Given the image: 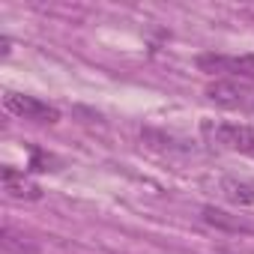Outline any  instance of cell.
I'll use <instances>...</instances> for the list:
<instances>
[{
    "mask_svg": "<svg viewBox=\"0 0 254 254\" xmlns=\"http://www.w3.org/2000/svg\"><path fill=\"white\" fill-rule=\"evenodd\" d=\"M3 105L9 114L15 117H24V120H36V123H57L60 120V111L36 96H27V93H15V90H6L3 96Z\"/></svg>",
    "mask_w": 254,
    "mask_h": 254,
    "instance_id": "3957f363",
    "label": "cell"
},
{
    "mask_svg": "<svg viewBox=\"0 0 254 254\" xmlns=\"http://www.w3.org/2000/svg\"><path fill=\"white\" fill-rule=\"evenodd\" d=\"M200 218H203L209 227L227 230V233H251V230H254V227L245 224L239 215H230V212H224V209H218V206H203V209H200Z\"/></svg>",
    "mask_w": 254,
    "mask_h": 254,
    "instance_id": "8992f818",
    "label": "cell"
},
{
    "mask_svg": "<svg viewBox=\"0 0 254 254\" xmlns=\"http://www.w3.org/2000/svg\"><path fill=\"white\" fill-rule=\"evenodd\" d=\"M200 135L209 147L242 153L254 159V126L248 123H227V120H200Z\"/></svg>",
    "mask_w": 254,
    "mask_h": 254,
    "instance_id": "6da1fadb",
    "label": "cell"
},
{
    "mask_svg": "<svg viewBox=\"0 0 254 254\" xmlns=\"http://www.w3.org/2000/svg\"><path fill=\"white\" fill-rule=\"evenodd\" d=\"M197 66L209 75H224V78H254V57H215L203 54L197 57Z\"/></svg>",
    "mask_w": 254,
    "mask_h": 254,
    "instance_id": "277c9868",
    "label": "cell"
},
{
    "mask_svg": "<svg viewBox=\"0 0 254 254\" xmlns=\"http://www.w3.org/2000/svg\"><path fill=\"white\" fill-rule=\"evenodd\" d=\"M206 99L224 111L254 114V78H218L206 87Z\"/></svg>",
    "mask_w": 254,
    "mask_h": 254,
    "instance_id": "7a4b0ae2",
    "label": "cell"
},
{
    "mask_svg": "<svg viewBox=\"0 0 254 254\" xmlns=\"http://www.w3.org/2000/svg\"><path fill=\"white\" fill-rule=\"evenodd\" d=\"M218 191L224 200H230L233 206H254V186L236 177H221L218 180Z\"/></svg>",
    "mask_w": 254,
    "mask_h": 254,
    "instance_id": "52a82bcc",
    "label": "cell"
},
{
    "mask_svg": "<svg viewBox=\"0 0 254 254\" xmlns=\"http://www.w3.org/2000/svg\"><path fill=\"white\" fill-rule=\"evenodd\" d=\"M0 183H3V191L15 200H39L42 197V189L24 174V171H15V168H3L0 171Z\"/></svg>",
    "mask_w": 254,
    "mask_h": 254,
    "instance_id": "5b68a950",
    "label": "cell"
}]
</instances>
